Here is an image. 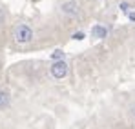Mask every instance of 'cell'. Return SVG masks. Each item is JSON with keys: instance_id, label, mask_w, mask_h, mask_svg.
I'll use <instances>...</instances> for the list:
<instances>
[{"instance_id": "obj_1", "label": "cell", "mask_w": 135, "mask_h": 129, "mask_svg": "<svg viewBox=\"0 0 135 129\" xmlns=\"http://www.w3.org/2000/svg\"><path fill=\"white\" fill-rule=\"evenodd\" d=\"M15 40L18 44H29L33 40V31H31V27L26 25V24H20V25L15 29Z\"/></svg>"}, {"instance_id": "obj_2", "label": "cell", "mask_w": 135, "mask_h": 129, "mask_svg": "<svg viewBox=\"0 0 135 129\" xmlns=\"http://www.w3.org/2000/svg\"><path fill=\"white\" fill-rule=\"evenodd\" d=\"M49 71H51V76H53V78L60 80V78H64V76L68 75V64L64 62V60L53 62V65L49 67Z\"/></svg>"}, {"instance_id": "obj_3", "label": "cell", "mask_w": 135, "mask_h": 129, "mask_svg": "<svg viewBox=\"0 0 135 129\" xmlns=\"http://www.w3.org/2000/svg\"><path fill=\"white\" fill-rule=\"evenodd\" d=\"M60 9H62V13L68 15V17H77V15H79V4H77L75 0H66V2H62Z\"/></svg>"}, {"instance_id": "obj_4", "label": "cell", "mask_w": 135, "mask_h": 129, "mask_svg": "<svg viewBox=\"0 0 135 129\" xmlns=\"http://www.w3.org/2000/svg\"><path fill=\"white\" fill-rule=\"evenodd\" d=\"M91 35H93V38H106L108 29L104 25H93L91 27Z\"/></svg>"}, {"instance_id": "obj_5", "label": "cell", "mask_w": 135, "mask_h": 129, "mask_svg": "<svg viewBox=\"0 0 135 129\" xmlns=\"http://www.w3.org/2000/svg\"><path fill=\"white\" fill-rule=\"evenodd\" d=\"M9 102H11L9 93H7V91H4V89H0V109L7 107V106H9Z\"/></svg>"}, {"instance_id": "obj_6", "label": "cell", "mask_w": 135, "mask_h": 129, "mask_svg": "<svg viewBox=\"0 0 135 129\" xmlns=\"http://www.w3.org/2000/svg\"><path fill=\"white\" fill-rule=\"evenodd\" d=\"M120 7H122V11L128 15V18H130L132 22H135V11H133V9H132L128 4H120Z\"/></svg>"}, {"instance_id": "obj_7", "label": "cell", "mask_w": 135, "mask_h": 129, "mask_svg": "<svg viewBox=\"0 0 135 129\" xmlns=\"http://www.w3.org/2000/svg\"><path fill=\"white\" fill-rule=\"evenodd\" d=\"M51 60H53V62H60V60H64V51H62V49H55V51L51 53Z\"/></svg>"}, {"instance_id": "obj_8", "label": "cell", "mask_w": 135, "mask_h": 129, "mask_svg": "<svg viewBox=\"0 0 135 129\" xmlns=\"http://www.w3.org/2000/svg\"><path fill=\"white\" fill-rule=\"evenodd\" d=\"M4 18H6V11L0 7V24H4Z\"/></svg>"}, {"instance_id": "obj_9", "label": "cell", "mask_w": 135, "mask_h": 129, "mask_svg": "<svg viewBox=\"0 0 135 129\" xmlns=\"http://www.w3.org/2000/svg\"><path fill=\"white\" fill-rule=\"evenodd\" d=\"M82 37H84V35H82V33H77V35H73V38H75V40H80V38H82Z\"/></svg>"}, {"instance_id": "obj_10", "label": "cell", "mask_w": 135, "mask_h": 129, "mask_svg": "<svg viewBox=\"0 0 135 129\" xmlns=\"http://www.w3.org/2000/svg\"><path fill=\"white\" fill-rule=\"evenodd\" d=\"M132 115H133V116H135V104H133V106H132Z\"/></svg>"}]
</instances>
